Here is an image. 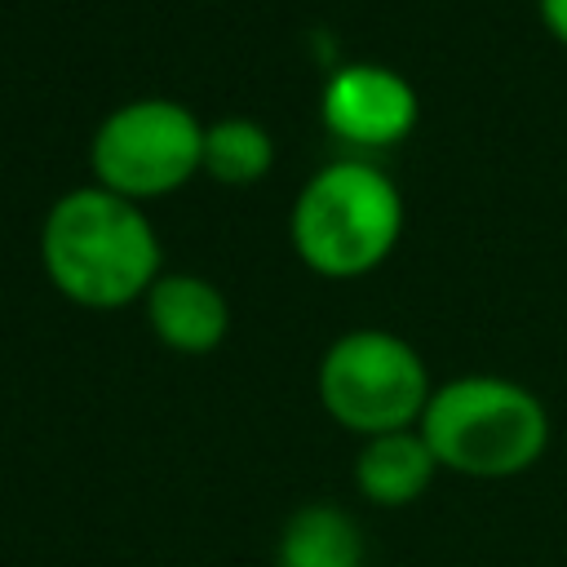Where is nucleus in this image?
<instances>
[{"label":"nucleus","instance_id":"1","mask_svg":"<svg viewBox=\"0 0 567 567\" xmlns=\"http://www.w3.org/2000/svg\"><path fill=\"white\" fill-rule=\"evenodd\" d=\"M40 266L66 301L84 310H120L142 301L164 275V248L137 199L89 182L49 204L40 221Z\"/></svg>","mask_w":567,"mask_h":567},{"label":"nucleus","instance_id":"2","mask_svg":"<svg viewBox=\"0 0 567 567\" xmlns=\"http://www.w3.org/2000/svg\"><path fill=\"white\" fill-rule=\"evenodd\" d=\"M416 430L439 470L483 483L536 470L554 439L545 399L501 372H461L439 381Z\"/></svg>","mask_w":567,"mask_h":567},{"label":"nucleus","instance_id":"3","mask_svg":"<svg viewBox=\"0 0 567 567\" xmlns=\"http://www.w3.org/2000/svg\"><path fill=\"white\" fill-rule=\"evenodd\" d=\"M403 217V190L385 168L332 159L301 182L288 213V239L315 275L359 279L394 252Z\"/></svg>","mask_w":567,"mask_h":567},{"label":"nucleus","instance_id":"4","mask_svg":"<svg viewBox=\"0 0 567 567\" xmlns=\"http://www.w3.org/2000/svg\"><path fill=\"white\" fill-rule=\"evenodd\" d=\"M315 394L328 421L359 439H377L412 430L434 394V381L408 337L390 328H350L323 346Z\"/></svg>","mask_w":567,"mask_h":567},{"label":"nucleus","instance_id":"5","mask_svg":"<svg viewBox=\"0 0 567 567\" xmlns=\"http://www.w3.org/2000/svg\"><path fill=\"white\" fill-rule=\"evenodd\" d=\"M204 164V124L177 97H128L89 137L93 182L124 199H155L186 186Z\"/></svg>","mask_w":567,"mask_h":567},{"label":"nucleus","instance_id":"6","mask_svg":"<svg viewBox=\"0 0 567 567\" xmlns=\"http://www.w3.org/2000/svg\"><path fill=\"white\" fill-rule=\"evenodd\" d=\"M319 115L332 137L354 146H394L421 120V97L385 62H341L319 93Z\"/></svg>","mask_w":567,"mask_h":567},{"label":"nucleus","instance_id":"7","mask_svg":"<svg viewBox=\"0 0 567 567\" xmlns=\"http://www.w3.org/2000/svg\"><path fill=\"white\" fill-rule=\"evenodd\" d=\"M142 306L155 341L177 354H213L230 332L226 292L195 270H164L142 297Z\"/></svg>","mask_w":567,"mask_h":567},{"label":"nucleus","instance_id":"8","mask_svg":"<svg viewBox=\"0 0 567 567\" xmlns=\"http://www.w3.org/2000/svg\"><path fill=\"white\" fill-rule=\"evenodd\" d=\"M434 478H439V461H434V452H430V443L421 439L416 425L412 430H390V434H377V439H359L350 483H354L363 505L408 509L430 492Z\"/></svg>","mask_w":567,"mask_h":567},{"label":"nucleus","instance_id":"9","mask_svg":"<svg viewBox=\"0 0 567 567\" xmlns=\"http://www.w3.org/2000/svg\"><path fill=\"white\" fill-rule=\"evenodd\" d=\"M275 567H368L363 523L337 501H306L279 527Z\"/></svg>","mask_w":567,"mask_h":567},{"label":"nucleus","instance_id":"10","mask_svg":"<svg viewBox=\"0 0 567 567\" xmlns=\"http://www.w3.org/2000/svg\"><path fill=\"white\" fill-rule=\"evenodd\" d=\"M270 164H275V137L252 115H221V120L204 124V164H199V173H208L213 182L252 186L270 173Z\"/></svg>","mask_w":567,"mask_h":567},{"label":"nucleus","instance_id":"11","mask_svg":"<svg viewBox=\"0 0 567 567\" xmlns=\"http://www.w3.org/2000/svg\"><path fill=\"white\" fill-rule=\"evenodd\" d=\"M536 9H540V22L549 27V35L567 44V0H536Z\"/></svg>","mask_w":567,"mask_h":567}]
</instances>
